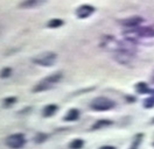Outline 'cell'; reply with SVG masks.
I'll use <instances>...</instances> for the list:
<instances>
[{"mask_svg": "<svg viewBox=\"0 0 154 149\" xmlns=\"http://www.w3.org/2000/svg\"><path fill=\"white\" fill-rule=\"evenodd\" d=\"M79 118V111L76 110V108H71L69 110L68 113L63 117L64 121H75Z\"/></svg>", "mask_w": 154, "mask_h": 149, "instance_id": "30bf717a", "label": "cell"}, {"mask_svg": "<svg viewBox=\"0 0 154 149\" xmlns=\"http://www.w3.org/2000/svg\"><path fill=\"white\" fill-rule=\"evenodd\" d=\"M47 138H48V136H47L46 134L38 133V135H36V138H35V142H38V143H40V142H43L45 140H47Z\"/></svg>", "mask_w": 154, "mask_h": 149, "instance_id": "e0dca14e", "label": "cell"}, {"mask_svg": "<svg viewBox=\"0 0 154 149\" xmlns=\"http://www.w3.org/2000/svg\"><path fill=\"white\" fill-rule=\"evenodd\" d=\"M83 144H84L83 140L76 139V140H74V141L69 144V147H70V148H72V149H79V148H82V147H83Z\"/></svg>", "mask_w": 154, "mask_h": 149, "instance_id": "5bb4252c", "label": "cell"}, {"mask_svg": "<svg viewBox=\"0 0 154 149\" xmlns=\"http://www.w3.org/2000/svg\"><path fill=\"white\" fill-rule=\"evenodd\" d=\"M17 102V98L15 97H7L2 100V106L4 107H10L12 105H14Z\"/></svg>", "mask_w": 154, "mask_h": 149, "instance_id": "7c38bea8", "label": "cell"}, {"mask_svg": "<svg viewBox=\"0 0 154 149\" xmlns=\"http://www.w3.org/2000/svg\"><path fill=\"white\" fill-rule=\"evenodd\" d=\"M62 25H63V21L61 19H51L48 23H47V26L49 28H58L61 27Z\"/></svg>", "mask_w": 154, "mask_h": 149, "instance_id": "8fae6325", "label": "cell"}, {"mask_svg": "<svg viewBox=\"0 0 154 149\" xmlns=\"http://www.w3.org/2000/svg\"><path fill=\"white\" fill-rule=\"evenodd\" d=\"M95 12V7L90 5H82L76 9V15L79 19H87L89 18L92 13Z\"/></svg>", "mask_w": 154, "mask_h": 149, "instance_id": "8992f818", "label": "cell"}, {"mask_svg": "<svg viewBox=\"0 0 154 149\" xmlns=\"http://www.w3.org/2000/svg\"><path fill=\"white\" fill-rule=\"evenodd\" d=\"M143 22V19L139 18V17H133V18H128V19H125V20H123L122 21V25H124L126 27H135V26H138L139 23H141Z\"/></svg>", "mask_w": 154, "mask_h": 149, "instance_id": "9c48e42d", "label": "cell"}, {"mask_svg": "<svg viewBox=\"0 0 154 149\" xmlns=\"http://www.w3.org/2000/svg\"><path fill=\"white\" fill-rule=\"evenodd\" d=\"M115 58L120 64L128 65L134 59V54L131 50H119L115 53Z\"/></svg>", "mask_w": 154, "mask_h": 149, "instance_id": "5b68a950", "label": "cell"}, {"mask_svg": "<svg viewBox=\"0 0 154 149\" xmlns=\"http://www.w3.org/2000/svg\"><path fill=\"white\" fill-rule=\"evenodd\" d=\"M152 81L154 82V74H153V77H152Z\"/></svg>", "mask_w": 154, "mask_h": 149, "instance_id": "ac0fdd59", "label": "cell"}, {"mask_svg": "<svg viewBox=\"0 0 154 149\" xmlns=\"http://www.w3.org/2000/svg\"><path fill=\"white\" fill-rule=\"evenodd\" d=\"M90 106H91V108H94L96 111H107V110H111L115 107V102L105 97H98L91 102Z\"/></svg>", "mask_w": 154, "mask_h": 149, "instance_id": "3957f363", "label": "cell"}, {"mask_svg": "<svg viewBox=\"0 0 154 149\" xmlns=\"http://www.w3.org/2000/svg\"><path fill=\"white\" fill-rule=\"evenodd\" d=\"M46 1L48 0H23L19 6L20 8H34V7H38L40 5L45 4Z\"/></svg>", "mask_w": 154, "mask_h": 149, "instance_id": "52a82bcc", "label": "cell"}, {"mask_svg": "<svg viewBox=\"0 0 154 149\" xmlns=\"http://www.w3.org/2000/svg\"><path fill=\"white\" fill-rule=\"evenodd\" d=\"M12 74V69L11 68H4L0 71V78H8Z\"/></svg>", "mask_w": 154, "mask_h": 149, "instance_id": "9a60e30c", "label": "cell"}, {"mask_svg": "<svg viewBox=\"0 0 154 149\" xmlns=\"http://www.w3.org/2000/svg\"><path fill=\"white\" fill-rule=\"evenodd\" d=\"M152 106H154V92L148 99L145 100V107H152Z\"/></svg>", "mask_w": 154, "mask_h": 149, "instance_id": "2e32d148", "label": "cell"}, {"mask_svg": "<svg viewBox=\"0 0 154 149\" xmlns=\"http://www.w3.org/2000/svg\"><path fill=\"white\" fill-rule=\"evenodd\" d=\"M6 146L10 147V148H21L25 146L26 143V138L23 134L21 133H17V134H12L10 135L6 141H5Z\"/></svg>", "mask_w": 154, "mask_h": 149, "instance_id": "277c9868", "label": "cell"}, {"mask_svg": "<svg viewBox=\"0 0 154 149\" xmlns=\"http://www.w3.org/2000/svg\"><path fill=\"white\" fill-rule=\"evenodd\" d=\"M109 125H111V121L110 120H99V121H97L96 123L92 126V129H99V128L109 126Z\"/></svg>", "mask_w": 154, "mask_h": 149, "instance_id": "4fadbf2b", "label": "cell"}, {"mask_svg": "<svg viewBox=\"0 0 154 149\" xmlns=\"http://www.w3.org/2000/svg\"><path fill=\"white\" fill-rule=\"evenodd\" d=\"M56 59H57V55L55 53L46 51V53H42L40 55L35 56L32 59V62L34 64L40 65V66H53V65L55 64Z\"/></svg>", "mask_w": 154, "mask_h": 149, "instance_id": "7a4b0ae2", "label": "cell"}, {"mask_svg": "<svg viewBox=\"0 0 154 149\" xmlns=\"http://www.w3.org/2000/svg\"><path fill=\"white\" fill-rule=\"evenodd\" d=\"M63 74L62 72H55V74H51L45 77L43 79H41L38 83L35 84V86L33 87V92L38 93V92H43V91H48L50 89H53L54 86H56V84L62 79Z\"/></svg>", "mask_w": 154, "mask_h": 149, "instance_id": "6da1fadb", "label": "cell"}, {"mask_svg": "<svg viewBox=\"0 0 154 149\" xmlns=\"http://www.w3.org/2000/svg\"><path fill=\"white\" fill-rule=\"evenodd\" d=\"M58 110V106L57 105H55V104H49L47 105L45 108H43V111H42V115L45 117V118H49V117H53Z\"/></svg>", "mask_w": 154, "mask_h": 149, "instance_id": "ba28073f", "label": "cell"}]
</instances>
